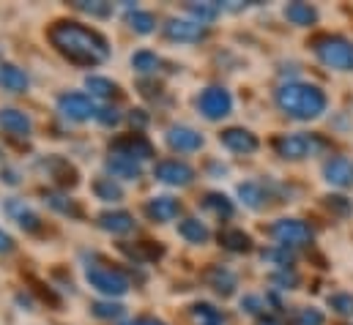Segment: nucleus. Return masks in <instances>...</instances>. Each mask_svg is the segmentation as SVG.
I'll return each instance as SVG.
<instances>
[{
	"instance_id": "obj_1",
	"label": "nucleus",
	"mask_w": 353,
	"mask_h": 325,
	"mask_svg": "<svg viewBox=\"0 0 353 325\" xmlns=\"http://www.w3.org/2000/svg\"><path fill=\"white\" fill-rule=\"evenodd\" d=\"M50 41L63 58L80 66H96L110 58L107 39L80 22H55L50 28Z\"/></svg>"
},
{
	"instance_id": "obj_2",
	"label": "nucleus",
	"mask_w": 353,
	"mask_h": 325,
	"mask_svg": "<svg viewBox=\"0 0 353 325\" xmlns=\"http://www.w3.org/2000/svg\"><path fill=\"white\" fill-rule=\"evenodd\" d=\"M326 93L318 85L288 82L276 90V107L293 120H315L326 112Z\"/></svg>"
},
{
	"instance_id": "obj_3",
	"label": "nucleus",
	"mask_w": 353,
	"mask_h": 325,
	"mask_svg": "<svg viewBox=\"0 0 353 325\" xmlns=\"http://www.w3.org/2000/svg\"><path fill=\"white\" fill-rule=\"evenodd\" d=\"M318 61L337 72H353V41L343 36H318L312 41Z\"/></svg>"
},
{
	"instance_id": "obj_4",
	"label": "nucleus",
	"mask_w": 353,
	"mask_h": 325,
	"mask_svg": "<svg viewBox=\"0 0 353 325\" xmlns=\"http://www.w3.org/2000/svg\"><path fill=\"white\" fill-rule=\"evenodd\" d=\"M85 279L93 290L104 293V295H123L129 290V279L118 271V268H107V265H88L85 268Z\"/></svg>"
},
{
	"instance_id": "obj_5",
	"label": "nucleus",
	"mask_w": 353,
	"mask_h": 325,
	"mask_svg": "<svg viewBox=\"0 0 353 325\" xmlns=\"http://www.w3.org/2000/svg\"><path fill=\"white\" fill-rule=\"evenodd\" d=\"M271 235L274 241L285 249H296V246H307L312 244V227L301 219H279L271 224Z\"/></svg>"
},
{
	"instance_id": "obj_6",
	"label": "nucleus",
	"mask_w": 353,
	"mask_h": 325,
	"mask_svg": "<svg viewBox=\"0 0 353 325\" xmlns=\"http://www.w3.org/2000/svg\"><path fill=\"white\" fill-rule=\"evenodd\" d=\"M197 109H200L203 118H208V120H222V118H228L230 109H233V96H230L225 87L211 85V87H205V90L197 96Z\"/></svg>"
},
{
	"instance_id": "obj_7",
	"label": "nucleus",
	"mask_w": 353,
	"mask_h": 325,
	"mask_svg": "<svg viewBox=\"0 0 353 325\" xmlns=\"http://www.w3.org/2000/svg\"><path fill=\"white\" fill-rule=\"evenodd\" d=\"M274 148H276V154L282 156V159H307V156H312L315 151H321L323 148V143L318 140V137H312V134H282L276 143H274Z\"/></svg>"
},
{
	"instance_id": "obj_8",
	"label": "nucleus",
	"mask_w": 353,
	"mask_h": 325,
	"mask_svg": "<svg viewBox=\"0 0 353 325\" xmlns=\"http://www.w3.org/2000/svg\"><path fill=\"white\" fill-rule=\"evenodd\" d=\"M112 154L115 156L134 159V162H145V159L154 156V145L143 134H126V137H121V140L112 143Z\"/></svg>"
},
{
	"instance_id": "obj_9",
	"label": "nucleus",
	"mask_w": 353,
	"mask_h": 325,
	"mask_svg": "<svg viewBox=\"0 0 353 325\" xmlns=\"http://www.w3.org/2000/svg\"><path fill=\"white\" fill-rule=\"evenodd\" d=\"M58 112L69 120H88L90 115H96V107L85 93H63L58 98Z\"/></svg>"
},
{
	"instance_id": "obj_10",
	"label": "nucleus",
	"mask_w": 353,
	"mask_h": 325,
	"mask_svg": "<svg viewBox=\"0 0 353 325\" xmlns=\"http://www.w3.org/2000/svg\"><path fill=\"white\" fill-rule=\"evenodd\" d=\"M154 175L168 183V186H189L192 178H194V169L186 162H178V159H165L154 167Z\"/></svg>"
},
{
	"instance_id": "obj_11",
	"label": "nucleus",
	"mask_w": 353,
	"mask_h": 325,
	"mask_svg": "<svg viewBox=\"0 0 353 325\" xmlns=\"http://www.w3.org/2000/svg\"><path fill=\"white\" fill-rule=\"evenodd\" d=\"M165 36L170 41H183V44H192V41H203L208 36L205 25L194 22V19H170L165 25Z\"/></svg>"
},
{
	"instance_id": "obj_12",
	"label": "nucleus",
	"mask_w": 353,
	"mask_h": 325,
	"mask_svg": "<svg viewBox=\"0 0 353 325\" xmlns=\"http://www.w3.org/2000/svg\"><path fill=\"white\" fill-rule=\"evenodd\" d=\"M219 143L228 148V151H233V154H255L258 151V137L252 134V132H247V129H239V126H233V129H225L222 134H219Z\"/></svg>"
},
{
	"instance_id": "obj_13",
	"label": "nucleus",
	"mask_w": 353,
	"mask_h": 325,
	"mask_svg": "<svg viewBox=\"0 0 353 325\" xmlns=\"http://www.w3.org/2000/svg\"><path fill=\"white\" fill-rule=\"evenodd\" d=\"M323 178L337 189H348L353 186V162L348 156H332L323 164Z\"/></svg>"
},
{
	"instance_id": "obj_14",
	"label": "nucleus",
	"mask_w": 353,
	"mask_h": 325,
	"mask_svg": "<svg viewBox=\"0 0 353 325\" xmlns=\"http://www.w3.org/2000/svg\"><path fill=\"white\" fill-rule=\"evenodd\" d=\"M168 145L173 151H181V154H192V151L203 148V137L194 129H189V126H173L168 132Z\"/></svg>"
},
{
	"instance_id": "obj_15",
	"label": "nucleus",
	"mask_w": 353,
	"mask_h": 325,
	"mask_svg": "<svg viewBox=\"0 0 353 325\" xmlns=\"http://www.w3.org/2000/svg\"><path fill=\"white\" fill-rule=\"evenodd\" d=\"M0 129L6 134H11V137H28L30 129H33V123H30V118L25 112L6 107V109H0Z\"/></svg>"
},
{
	"instance_id": "obj_16",
	"label": "nucleus",
	"mask_w": 353,
	"mask_h": 325,
	"mask_svg": "<svg viewBox=\"0 0 353 325\" xmlns=\"http://www.w3.org/2000/svg\"><path fill=\"white\" fill-rule=\"evenodd\" d=\"M99 227L107 230V233H112V235H123V233H132L134 230V219L126 211H104L99 216Z\"/></svg>"
},
{
	"instance_id": "obj_17",
	"label": "nucleus",
	"mask_w": 353,
	"mask_h": 325,
	"mask_svg": "<svg viewBox=\"0 0 353 325\" xmlns=\"http://www.w3.org/2000/svg\"><path fill=\"white\" fill-rule=\"evenodd\" d=\"M178 211H181V202L173 197H154L148 205H145V216L151 222H170L176 219Z\"/></svg>"
},
{
	"instance_id": "obj_18",
	"label": "nucleus",
	"mask_w": 353,
	"mask_h": 325,
	"mask_svg": "<svg viewBox=\"0 0 353 325\" xmlns=\"http://www.w3.org/2000/svg\"><path fill=\"white\" fill-rule=\"evenodd\" d=\"M6 213H8L11 219H17V224H19L22 230H28V233H36V230L41 227V219H39L22 200H8V202H6Z\"/></svg>"
},
{
	"instance_id": "obj_19",
	"label": "nucleus",
	"mask_w": 353,
	"mask_h": 325,
	"mask_svg": "<svg viewBox=\"0 0 353 325\" xmlns=\"http://www.w3.org/2000/svg\"><path fill=\"white\" fill-rule=\"evenodd\" d=\"M205 282H208L219 295H225V298L236 293V273L228 271V268H222V265L208 268V271H205Z\"/></svg>"
},
{
	"instance_id": "obj_20",
	"label": "nucleus",
	"mask_w": 353,
	"mask_h": 325,
	"mask_svg": "<svg viewBox=\"0 0 353 325\" xmlns=\"http://www.w3.org/2000/svg\"><path fill=\"white\" fill-rule=\"evenodd\" d=\"M239 197H241L244 205L252 208V211H261V208L268 205V189H265V183H261V180H247V183H241V186H239Z\"/></svg>"
},
{
	"instance_id": "obj_21",
	"label": "nucleus",
	"mask_w": 353,
	"mask_h": 325,
	"mask_svg": "<svg viewBox=\"0 0 353 325\" xmlns=\"http://www.w3.org/2000/svg\"><path fill=\"white\" fill-rule=\"evenodd\" d=\"M107 172L112 175V178H123V180H137L140 178V162H134V159H126V156H110L107 159Z\"/></svg>"
},
{
	"instance_id": "obj_22",
	"label": "nucleus",
	"mask_w": 353,
	"mask_h": 325,
	"mask_svg": "<svg viewBox=\"0 0 353 325\" xmlns=\"http://www.w3.org/2000/svg\"><path fill=\"white\" fill-rule=\"evenodd\" d=\"M44 169H47V172H50L61 186H77V169L66 162V159L52 156V159H47V162H44Z\"/></svg>"
},
{
	"instance_id": "obj_23",
	"label": "nucleus",
	"mask_w": 353,
	"mask_h": 325,
	"mask_svg": "<svg viewBox=\"0 0 353 325\" xmlns=\"http://www.w3.org/2000/svg\"><path fill=\"white\" fill-rule=\"evenodd\" d=\"M28 74L19 69V66H14V63H3L0 66V85L6 87V90H11V93H22V90H28Z\"/></svg>"
},
{
	"instance_id": "obj_24",
	"label": "nucleus",
	"mask_w": 353,
	"mask_h": 325,
	"mask_svg": "<svg viewBox=\"0 0 353 325\" xmlns=\"http://www.w3.org/2000/svg\"><path fill=\"white\" fill-rule=\"evenodd\" d=\"M285 19L299 25V28H307L318 19V11L310 6V3H288L285 6Z\"/></svg>"
},
{
	"instance_id": "obj_25",
	"label": "nucleus",
	"mask_w": 353,
	"mask_h": 325,
	"mask_svg": "<svg viewBox=\"0 0 353 325\" xmlns=\"http://www.w3.org/2000/svg\"><path fill=\"white\" fill-rule=\"evenodd\" d=\"M203 211H208L211 216H216V219H230L233 216V202L225 197V194H219V191H211V194H205L203 197Z\"/></svg>"
},
{
	"instance_id": "obj_26",
	"label": "nucleus",
	"mask_w": 353,
	"mask_h": 325,
	"mask_svg": "<svg viewBox=\"0 0 353 325\" xmlns=\"http://www.w3.org/2000/svg\"><path fill=\"white\" fill-rule=\"evenodd\" d=\"M189 317H192L194 325H225L222 312L216 306H211V304H203V301L189 309Z\"/></svg>"
},
{
	"instance_id": "obj_27",
	"label": "nucleus",
	"mask_w": 353,
	"mask_h": 325,
	"mask_svg": "<svg viewBox=\"0 0 353 325\" xmlns=\"http://www.w3.org/2000/svg\"><path fill=\"white\" fill-rule=\"evenodd\" d=\"M178 235L183 238V241H189V244H205L208 241V227L203 224V222H197V219H183L181 224H178Z\"/></svg>"
},
{
	"instance_id": "obj_28",
	"label": "nucleus",
	"mask_w": 353,
	"mask_h": 325,
	"mask_svg": "<svg viewBox=\"0 0 353 325\" xmlns=\"http://www.w3.org/2000/svg\"><path fill=\"white\" fill-rule=\"evenodd\" d=\"M219 244L225 246V249H230V251H250L252 249V238L244 230L230 227V230H222L219 233Z\"/></svg>"
},
{
	"instance_id": "obj_29",
	"label": "nucleus",
	"mask_w": 353,
	"mask_h": 325,
	"mask_svg": "<svg viewBox=\"0 0 353 325\" xmlns=\"http://www.w3.org/2000/svg\"><path fill=\"white\" fill-rule=\"evenodd\" d=\"M44 202L52 208V211H58V213H63V216H83V211L66 197V194H58V191H44Z\"/></svg>"
},
{
	"instance_id": "obj_30",
	"label": "nucleus",
	"mask_w": 353,
	"mask_h": 325,
	"mask_svg": "<svg viewBox=\"0 0 353 325\" xmlns=\"http://www.w3.org/2000/svg\"><path fill=\"white\" fill-rule=\"evenodd\" d=\"M186 11H189V17L194 22L205 25V22H214L216 19V14L222 11V6L219 3H186Z\"/></svg>"
},
{
	"instance_id": "obj_31",
	"label": "nucleus",
	"mask_w": 353,
	"mask_h": 325,
	"mask_svg": "<svg viewBox=\"0 0 353 325\" xmlns=\"http://www.w3.org/2000/svg\"><path fill=\"white\" fill-rule=\"evenodd\" d=\"M126 22H129V28L134 30V33H154V28H157V19H154V14H148V11H140V8H134V11H129L126 14Z\"/></svg>"
},
{
	"instance_id": "obj_32",
	"label": "nucleus",
	"mask_w": 353,
	"mask_h": 325,
	"mask_svg": "<svg viewBox=\"0 0 353 325\" xmlns=\"http://www.w3.org/2000/svg\"><path fill=\"white\" fill-rule=\"evenodd\" d=\"M93 191H96V197L104 200V202H118V200L123 197L121 186H118L112 178H99V180L93 183Z\"/></svg>"
},
{
	"instance_id": "obj_33",
	"label": "nucleus",
	"mask_w": 353,
	"mask_h": 325,
	"mask_svg": "<svg viewBox=\"0 0 353 325\" xmlns=\"http://www.w3.org/2000/svg\"><path fill=\"white\" fill-rule=\"evenodd\" d=\"M74 8L83 11V14H90V17H99V19L112 14V6L101 3V0H74Z\"/></svg>"
},
{
	"instance_id": "obj_34",
	"label": "nucleus",
	"mask_w": 353,
	"mask_h": 325,
	"mask_svg": "<svg viewBox=\"0 0 353 325\" xmlns=\"http://www.w3.org/2000/svg\"><path fill=\"white\" fill-rule=\"evenodd\" d=\"M85 85H88V90L93 96H101V98H110V96L118 93V85L112 80H107V77H88Z\"/></svg>"
},
{
	"instance_id": "obj_35",
	"label": "nucleus",
	"mask_w": 353,
	"mask_h": 325,
	"mask_svg": "<svg viewBox=\"0 0 353 325\" xmlns=\"http://www.w3.org/2000/svg\"><path fill=\"white\" fill-rule=\"evenodd\" d=\"M132 66H134L137 72H143V74H151V72H157V66H159V58H157V52L140 50V52H134V58H132Z\"/></svg>"
},
{
	"instance_id": "obj_36",
	"label": "nucleus",
	"mask_w": 353,
	"mask_h": 325,
	"mask_svg": "<svg viewBox=\"0 0 353 325\" xmlns=\"http://www.w3.org/2000/svg\"><path fill=\"white\" fill-rule=\"evenodd\" d=\"M90 312L96 317H101V320H112V317H121L123 315V306L121 304H112V301H99V304L90 306Z\"/></svg>"
},
{
	"instance_id": "obj_37",
	"label": "nucleus",
	"mask_w": 353,
	"mask_h": 325,
	"mask_svg": "<svg viewBox=\"0 0 353 325\" xmlns=\"http://www.w3.org/2000/svg\"><path fill=\"white\" fill-rule=\"evenodd\" d=\"M329 306L337 315H353V295H348V293H334V295H329Z\"/></svg>"
},
{
	"instance_id": "obj_38",
	"label": "nucleus",
	"mask_w": 353,
	"mask_h": 325,
	"mask_svg": "<svg viewBox=\"0 0 353 325\" xmlns=\"http://www.w3.org/2000/svg\"><path fill=\"white\" fill-rule=\"evenodd\" d=\"M326 208H329L332 213H337V216H348V213H353V202L348 200V197H340V194L326 197Z\"/></svg>"
},
{
	"instance_id": "obj_39",
	"label": "nucleus",
	"mask_w": 353,
	"mask_h": 325,
	"mask_svg": "<svg viewBox=\"0 0 353 325\" xmlns=\"http://www.w3.org/2000/svg\"><path fill=\"white\" fill-rule=\"evenodd\" d=\"M263 260H271V262H276V265L288 268V265L293 262V254H290V249H285V246H276V249H265Z\"/></svg>"
},
{
	"instance_id": "obj_40",
	"label": "nucleus",
	"mask_w": 353,
	"mask_h": 325,
	"mask_svg": "<svg viewBox=\"0 0 353 325\" xmlns=\"http://www.w3.org/2000/svg\"><path fill=\"white\" fill-rule=\"evenodd\" d=\"M323 323H326V317L318 309H301V315H299V325H323Z\"/></svg>"
},
{
	"instance_id": "obj_41",
	"label": "nucleus",
	"mask_w": 353,
	"mask_h": 325,
	"mask_svg": "<svg viewBox=\"0 0 353 325\" xmlns=\"http://www.w3.org/2000/svg\"><path fill=\"white\" fill-rule=\"evenodd\" d=\"M96 115H99V120H101L104 126H115V123L121 120V112H118L115 107H104V109H99Z\"/></svg>"
},
{
	"instance_id": "obj_42",
	"label": "nucleus",
	"mask_w": 353,
	"mask_h": 325,
	"mask_svg": "<svg viewBox=\"0 0 353 325\" xmlns=\"http://www.w3.org/2000/svg\"><path fill=\"white\" fill-rule=\"evenodd\" d=\"M129 123H132L134 129H145V126H148L145 109H132V112H129Z\"/></svg>"
},
{
	"instance_id": "obj_43",
	"label": "nucleus",
	"mask_w": 353,
	"mask_h": 325,
	"mask_svg": "<svg viewBox=\"0 0 353 325\" xmlns=\"http://www.w3.org/2000/svg\"><path fill=\"white\" fill-rule=\"evenodd\" d=\"M261 306H263V301H261L258 295H247V298L241 301V309H247L250 315H258V312H261Z\"/></svg>"
},
{
	"instance_id": "obj_44",
	"label": "nucleus",
	"mask_w": 353,
	"mask_h": 325,
	"mask_svg": "<svg viewBox=\"0 0 353 325\" xmlns=\"http://www.w3.org/2000/svg\"><path fill=\"white\" fill-rule=\"evenodd\" d=\"M274 284H285V287L290 290V287L299 284V276H296V273H279V276H274Z\"/></svg>"
},
{
	"instance_id": "obj_45",
	"label": "nucleus",
	"mask_w": 353,
	"mask_h": 325,
	"mask_svg": "<svg viewBox=\"0 0 353 325\" xmlns=\"http://www.w3.org/2000/svg\"><path fill=\"white\" fill-rule=\"evenodd\" d=\"M11 249H14V241H11V235L0 230V254H8Z\"/></svg>"
},
{
	"instance_id": "obj_46",
	"label": "nucleus",
	"mask_w": 353,
	"mask_h": 325,
	"mask_svg": "<svg viewBox=\"0 0 353 325\" xmlns=\"http://www.w3.org/2000/svg\"><path fill=\"white\" fill-rule=\"evenodd\" d=\"M123 325H165L159 320H151V317H143V320H132V323H123Z\"/></svg>"
},
{
	"instance_id": "obj_47",
	"label": "nucleus",
	"mask_w": 353,
	"mask_h": 325,
	"mask_svg": "<svg viewBox=\"0 0 353 325\" xmlns=\"http://www.w3.org/2000/svg\"><path fill=\"white\" fill-rule=\"evenodd\" d=\"M258 325H285V323H282L279 317H261V320H258Z\"/></svg>"
},
{
	"instance_id": "obj_48",
	"label": "nucleus",
	"mask_w": 353,
	"mask_h": 325,
	"mask_svg": "<svg viewBox=\"0 0 353 325\" xmlns=\"http://www.w3.org/2000/svg\"><path fill=\"white\" fill-rule=\"evenodd\" d=\"M0 156H3V154H0Z\"/></svg>"
}]
</instances>
